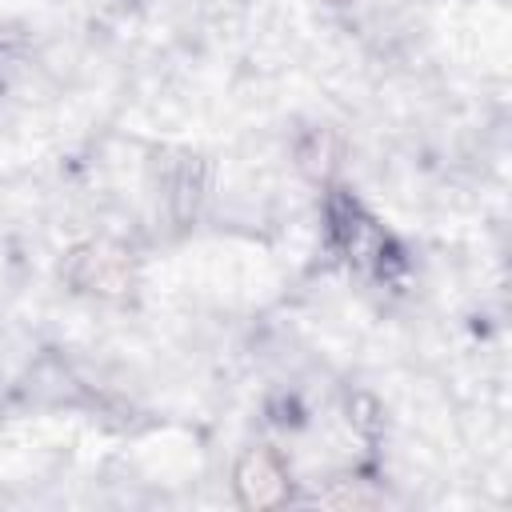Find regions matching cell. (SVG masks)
Instances as JSON below:
<instances>
[{"mask_svg": "<svg viewBox=\"0 0 512 512\" xmlns=\"http://www.w3.org/2000/svg\"><path fill=\"white\" fill-rule=\"evenodd\" d=\"M284 468L268 448H252L240 464H236V492L248 508H272L284 500Z\"/></svg>", "mask_w": 512, "mask_h": 512, "instance_id": "obj_1", "label": "cell"}, {"mask_svg": "<svg viewBox=\"0 0 512 512\" xmlns=\"http://www.w3.org/2000/svg\"><path fill=\"white\" fill-rule=\"evenodd\" d=\"M332 4H344V0H332Z\"/></svg>", "mask_w": 512, "mask_h": 512, "instance_id": "obj_2", "label": "cell"}]
</instances>
